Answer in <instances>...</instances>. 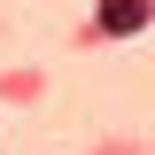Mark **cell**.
Wrapping results in <instances>:
<instances>
[{"instance_id": "obj_1", "label": "cell", "mask_w": 155, "mask_h": 155, "mask_svg": "<svg viewBox=\"0 0 155 155\" xmlns=\"http://www.w3.org/2000/svg\"><path fill=\"white\" fill-rule=\"evenodd\" d=\"M147 16H155V0H101V31H109V39L147 31Z\"/></svg>"}]
</instances>
